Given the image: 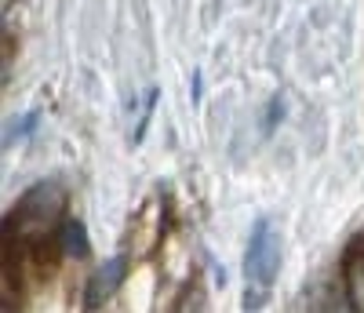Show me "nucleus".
<instances>
[{
	"instance_id": "obj_7",
	"label": "nucleus",
	"mask_w": 364,
	"mask_h": 313,
	"mask_svg": "<svg viewBox=\"0 0 364 313\" xmlns=\"http://www.w3.org/2000/svg\"><path fill=\"white\" fill-rule=\"evenodd\" d=\"M157 99H161V91L154 87L146 95V106H142V117H139V128H135V142H142L146 139V128H149V117H154V106H157Z\"/></svg>"
},
{
	"instance_id": "obj_5",
	"label": "nucleus",
	"mask_w": 364,
	"mask_h": 313,
	"mask_svg": "<svg viewBox=\"0 0 364 313\" xmlns=\"http://www.w3.org/2000/svg\"><path fill=\"white\" fill-rule=\"evenodd\" d=\"M58 248H63L66 259H87L91 255V240H87V230L80 218H66L58 226Z\"/></svg>"
},
{
	"instance_id": "obj_6",
	"label": "nucleus",
	"mask_w": 364,
	"mask_h": 313,
	"mask_svg": "<svg viewBox=\"0 0 364 313\" xmlns=\"http://www.w3.org/2000/svg\"><path fill=\"white\" fill-rule=\"evenodd\" d=\"M41 120V113L37 110H29V113H22V117H11L8 124H4V149H11L15 142H22L29 132H33V124Z\"/></svg>"
},
{
	"instance_id": "obj_1",
	"label": "nucleus",
	"mask_w": 364,
	"mask_h": 313,
	"mask_svg": "<svg viewBox=\"0 0 364 313\" xmlns=\"http://www.w3.org/2000/svg\"><path fill=\"white\" fill-rule=\"evenodd\" d=\"M66 190L58 182H37L18 197V204L11 208L4 230H15L18 240H44L51 230H58L66 223Z\"/></svg>"
},
{
	"instance_id": "obj_4",
	"label": "nucleus",
	"mask_w": 364,
	"mask_h": 313,
	"mask_svg": "<svg viewBox=\"0 0 364 313\" xmlns=\"http://www.w3.org/2000/svg\"><path fill=\"white\" fill-rule=\"evenodd\" d=\"M343 277H346V295H350V306L357 313H364V244L357 240L346 259H343Z\"/></svg>"
},
{
	"instance_id": "obj_2",
	"label": "nucleus",
	"mask_w": 364,
	"mask_h": 313,
	"mask_svg": "<svg viewBox=\"0 0 364 313\" xmlns=\"http://www.w3.org/2000/svg\"><path fill=\"white\" fill-rule=\"evenodd\" d=\"M277 270H281V237H277L269 218H255L252 237H248V252H245V277L255 288L248 306H262L266 292L277 280Z\"/></svg>"
},
{
	"instance_id": "obj_3",
	"label": "nucleus",
	"mask_w": 364,
	"mask_h": 313,
	"mask_svg": "<svg viewBox=\"0 0 364 313\" xmlns=\"http://www.w3.org/2000/svg\"><path fill=\"white\" fill-rule=\"evenodd\" d=\"M124 270H128V259L124 255H113L109 262H102L95 273L87 277V288H84V309H99L124 280Z\"/></svg>"
}]
</instances>
